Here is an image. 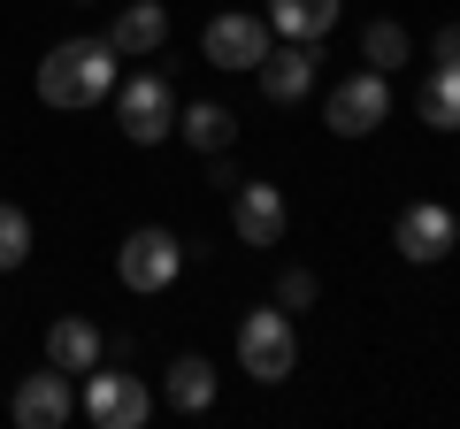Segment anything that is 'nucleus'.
<instances>
[{
    "mask_svg": "<svg viewBox=\"0 0 460 429\" xmlns=\"http://www.w3.org/2000/svg\"><path fill=\"white\" fill-rule=\"evenodd\" d=\"M162 398H169L177 414H208V398H215V368L199 361V353L169 361V376H162Z\"/></svg>",
    "mask_w": 460,
    "mask_h": 429,
    "instance_id": "16",
    "label": "nucleus"
},
{
    "mask_svg": "<svg viewBox=\"0 0 460 429\" xmlns=\"http://www.w3.org/2000/svg\"><path fill=\"white\" fill-rule=\"evenodd\" d=\"M31 261V214L16 199H0V268H23Z\"/></svg>",
    "mask_w": 460,
    "mask_h": 429,
    "instance_id": "19",
    "label": "nucleus"
},
{
    "mask_svg": "<svg viewBox=\"0 0 460 429\" xmlns=\"http://www.w3.org/2000/svg\"><path fill=\"white\" fill-rule=\"evenodd\" d=\"M115 116H123V138H131V146H162V138H177V92H169V77H162V69L115 77Z\"/></svg>",
    "mask_w": 460,
    "mask_h": 429,
    "instance_id": "2",
    "label": "nucleus"
},
{
    "mask_svg": "<svg viewBox=\"0 0 460 429\" xmlns=\"http://www.w3.org/2000/svg\"><path fill=\"white\" fill-rule=\"evenodd\" d=\"M199 47H208V62L215 69H261V54L277 47V31H269V16H246V8H223V16L208 23V39H199Z\"/></svg>",
    "mask_w": 460,
    "mask_h": 429,
    "instance_id": "7",
    "label": "nucleus"
},
{
    "mask_svg": "<svg viewBox=\"0 0 460 429\" xmlns=\"http://www.w3.org/2000/svg\"><path fill=\"white\" fill-rule=\"evenodd\" d=\"M330 23H338V0H269V31L277 39H323Z\"/></svg>",
    "mask_w": 460,
    "mask_h": 429,
    "instance_id": "15",
    "label": "nucleus"
},
{
    "mask_svg": "<svg viewBox=\"0 0 460 429\" xmlns=\"http://www.w3.org/2000/svg\"><path fill=\"white\" fill-rule=\"evenodd\" d=\"M361 54H368V69H384V77H392V69H407V54H414V39L407 31H399V23H368V31H361Z\"/></svg>",
    "mask_w": 460,
    "mask_h": 429,
    "instance_id": "18",
    "label": "nucleus"
},
{
    "mask_svg": "<svg viewBox=\"0 0 460 429\" xmlns=\"http://www.w3.org/2000/svg\"><path fill=\"white\" fill-rule=\"evenodd\" d=\"M238 368H246L253 383H284L299 368V337H292V314L284 307H253L246 322H238Z\"/></svg>",
    "mask_w": 460,
    "mask_h": 429,
    "instance_id": "3",
    "label": "nucleus"
},
{
    "mask_svg": "<svg viewBox=\"0 0 460 429\" xmlns=\"http://www.w3.org/2000/svg\"><path fill=\"white\" fill-rule=\"evenodd\" d=\"M230 231H238V246H253V253H269L284 238V192L277 184H230Z\"/></svg>",
    "mask_w": 460,
    "mask_h": 429,
    "instance_id": "9",
    "label": "nucleus"
},
{
    "mask_svg": "<svg viewBox=\"0 0 460 429\" xmlns=\"http://www.w3.org/2000/svg\"><path fill=\"white\" fill-rule=\"evenodd\" d=\"M277 307H284V314L314 307V276H307V268H284V276H277Z\"/></svg>",
    "mask_w": 460,
    "mask_h": 429,
    "instance_id": "20",
    "label": "nucleus"
},
{
    "mask_svg": "<svg viewBox=\"0 0 460 429\" xmlns=\"http://www.w3.org/2000/svg\"><path fill=\"white\" fill-rule=\"evenodd\" d=\"M100 353H108V337H100L93 322H84V314H62V322L47 330V361L62 368V376H93V368H100Z\"/></svg>",
    "mask_w": 460,
    "mask_h": 429,
    "instance_id": "12",
    "label": "nucleus"
},
{
    "mask_svg": "<svg viewBox=\"0 0 460 429\" xmlns=\"http://www.w3.org/2000/svg\"><path fill=\"white\" fill-rule=\"evenodd\" d=\"M438 62H460V23H445V31H438Z\"/></svg>",
    "mask_w": 460,
    "mask_h": 429,
    "instance_id": "21",
    "label": "nucleus"
},
{
    "mask_svg": "<svg viewBox=\"0 0 460 429\" xmlns=\"http://www.w3.org/2000/svg\"><path fill=\"white\" fill-rule=\"evenodd\" d=\"M146 414H154V391L138 376H123V368L84 376V422L93 429H146Z\"/></svg>",
    "mask_w": 460,
    "mask_h": 429,
    "instance_id": "5",
    "label": "nucleus"
},
{
    "mask_svg": "<svg viewBox=\"0 0 460 429\" xmlns=\"http://www.w3.org/2000/svg\"><path fill=\"white\" fill-rule=\"evenodd\" d=\"M384 116H392V77H384V69H361V77L330 84V131L338 138L384 131Z\"/></svg>",
    "mask_w": 460,
    "mask_h": 429,
    "instance_id": "6",
    "label": "nucleus"
},
{
    "mask_svg": "<svg viewBox=\"0 0 460 429\" xmlns=\"http://www.w3.org/2000/svg\"><path fill=\"white\" fill-rule=\"evenodd\" d=\"M177 268H184V246H177V231H162V223H138V231L123 238V253H115L123 292H169Z\"/></svg>",
    "mask_w": 460,
    "mask_h": 429,
    "instance_id": "4",
    "label": "nucleus"
},
{
    "mask_svg": "<svg viewBox=\"0 0 460 429\" xmlns=\"http://www.w3.org/2000/svg\"><path fill=\"white\" fill-rule=\"evenodd\" d=\"M253 77H261L269 100H284V108H292V100H307V84H314V47H307V39H284V47L261 54V69H253Z\"/></svg>",
    "mask_w": 460,
    "mask_h": 429,
    "instance_id": "11",
    "label": "nucleus"
},
{
    "mask_svg": "<svg viewBox=\"0 0 460 429\" xmlns=\"http://www.w3.org/2000/svg\"><path fill=\"white\" fill-rule=\"evenodd\" d=\"M115 62H123V54H115L108 39H93V31L62 39V47H47V62H39V100H47V108H93V100H108L115 77H123Z\"/></svg>",
    "mask_w": 460,
    "mask_h": 429,
    "instance_id": "1",
    "label": "nucleus"
},
{
    "mask_svg": "<svg viewBox=\"0 0 460 429\" xmlns=\"http://www.w3.org/2000/svg\"><path fill=\"white\" fill-rule=\"evenodd\" d=\"M177 138L192 153H230L238 146V116H230L223 100H192V108H177Z\"/></svg>",
    "mask_w": 460,
    "mask_h": 429,
    "instance_id": "13",
    "label": "nucleus"
},
{
    "mask_svg": "<svg viewBox=\"0 0 460 429\" xmlns=\"http://www.w3.org/2000/svg\"><path fill=\"white\" fill-rule=\"evenodd\" d=\"M8 407H16V429H62L69 414H77V383L62 376V368H39V376H23L16 383V398H8Z\"/></svg>",
    "mask_w": 460,
    "mask_h": 429,
    "instance_id": "10",
    "label": "nucleus"
},
{
    "mask_svg": "<svg viewBox=\"0 0 460 429\" xmlns=\"http://www.w3.org/2000/svg\"><path fill=\"white\" fill-rule=\"evenodd\" d=\"M162 39H169V8H162V0H131V8L108 23V47L115 54H154Z\"/></svg>",
    "mask_w": 460,
    "mask_h": 429,
    "instance_id": "14",
    "label": "nucleus"
},
{
    "mask_svg": "<svg viewBox=\"0 0 460 429\" xmlns=\"http://www.w3.org/2000/svg\"><path fill=\"white\" fill-rule=\"evenodd\" d=\"M414 108H422L429 131H460V62H438V69H429V84H422Z\"/></svg>",
    "mask_w": 460,
    "mask_h": 429,
    "instance_id": "17",
    "label": "nucleus"
},
{
    "mask_svg": "<svg viewBox=\"0 0 460 429\" xmlns=\"http://www.w3.org/2000/svg\"><path fill=\"white\" fill-rule=\"evenodd\" d=\"M453 238H460V223L438 207V199H414V207H399V223H392V246L407 253L414 268L445 261V253H453Z\"/></svg>",
    "mask_w": 460,
    "mask_h": 429,
    "instance_id": "8",
    "label": "nucleus"
}]
</instances>
